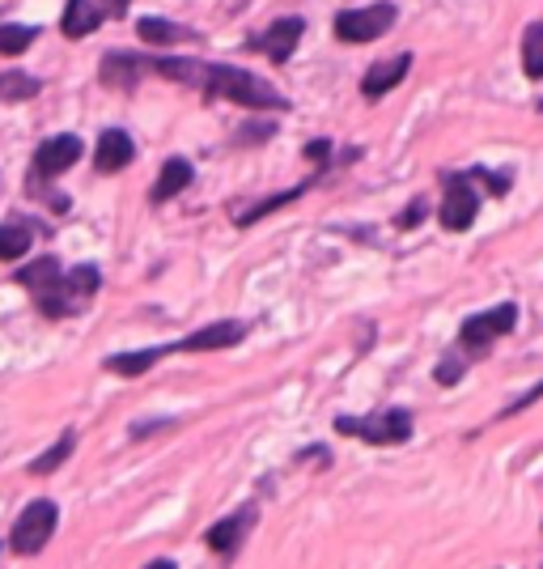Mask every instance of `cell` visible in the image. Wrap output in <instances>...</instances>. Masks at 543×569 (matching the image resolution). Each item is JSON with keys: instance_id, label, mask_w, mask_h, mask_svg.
<instances>
[{"instance_id": "5", "label": "cell", "mask_w": 543, "mask_h": 569, "mask_svg": "<svg viewBox=\"0 0 543 569\" xmlns=\"http://www.w3.org/2000/svg\"><path fill=\"white\" fill-rule=\"evenodd\" d=\"M56 501H30L22 510V519H18V527H13V536H9V545H13V552L18 557H34L39 548L51 540V531H56Z\"/></svg>"}, {"instance_id": "10", "label": "cell", "mask_w": 543, "mask_h": 569, "mask_svg": "<svg viewBox=\"0 0 543 569\" xmlns=\"http://www.w3.org/2000/svg\"><path fill=\"white\" fill-rule=\"evenodd\" d=\"M242 336H247V328L234 323V319H225V323H213V328H200V332L183 336L174 349H183V353H213V349H230V345H238Z\"/></svg>"}, {"instance_id": "19", "label": "cell", "mask_w": 543, "mask_h": 569, "mask_svg": "<svg viewBox=\"0 0 543 569\" xmlns=\"http://www.w3.org/2000/svg\"><path fill=\"white\" fill-rule=\"evenodd\" d=\"M522 72L531 81H543V22H531L522 34Z\"/></svg>"}, {"instance_id": "23", "label": "cell", "mask_w": 543, "mask_h": 569, "mask_svg": "<svg viewBox=\"0 0 543 569\" xmlns=\"http://www.w3.org/2000/svg\"><path fill=\"white\" fill-rule=\"evenodd\" d=\"M30 251V230L22 226H0V260H18Z\"/></svg>"}, {"instance_id": "13", "label": "cell", "mask_w": 543, "mask_h": 569, "mask_svg": "<svg viewBox=\"0 0 543 569\" xmlns=\"http://www.w3.org/2000/svg\"><path fill=\"white\" fill-rule=\"evenodd\" d=\"M132 158H137V144H132V137H128V132L111 128V132H102V137H98L94 167L102 170V174H115V170H123Z\"/></svg>"}, {"instance_id": "16", "label": "cell", "mask_w": 543, "mask_h": 569, "mask_svg": "<svg viewBox=\"0 0 543 569\" xmlns=\"http://www.w3.org/2000/svg\"><path fill=\"white\" fill-rule=\"evenodd\" d=\"M137 34H141L144 43H153V48H170V43H183V39H195L188 26L179 22H162V18H141L137 22Z\"/></svg>"}, {"instance_id": "3", "label": "cell", "mask_w": 543, "mask_h": 569, "mask_svg": "<svg viewBox=\"0 0 543 569\" xmlns=\"http://www.w3.org/2000/svg\"><path fill=\"white\" fill-rule=\"evenodd\" d=\"M335 433H349L374 447H400L412 438V412L403 408H382L374 417H335Z\"/></svg>"}, {"instance_id": "1", "label": "cell", "mask_w": 543, "mask_h": 569, "mask_svg": "<svg viewBox=\"0 0 543 569\" xmlns=\"http://www.w3.org/2000/svg\"><path fill=\"white\" fill-rule=\"evenodd\" d=\"M204 98H230L238 107L251 111H289L281 90H272L268 81L251 77L247 69H225V64H204V81H200Z\"/></svg>"}, {"instance_id": "12", "label": "cell", "mask_w": 543, "mask_h": 569, "mask_svg": "<svg viewBox=\"0 0 543 569\" xmlns=\"http://www.w3.org/2000/svg\"><path fill=\"white\" fill-rule=\"evenodd\" d=\"M408 69H412V56H408V51H403V56H395V60H382V64H374V69L365 72L361 94L370 98V102H374V98H382V94H391L403 77H408Z\"/></svg>"}, {"instance_id": "22", "label": "cell", "mask_w": 543, "mask_h": 569, "mask_svg": "<svg viewBox=\"0 0 543 569\" xmlns=\"http://www.w3.org/2000/svg\"><path fill=\"white\" fill-rule=\"evenodd\" d=\"M306 188H293V191H281V196H268V200H260L255 209H247V213H238V226H255L260 217H268V213H276V209H284L289 200H298Z\"/></svg>"}, {"instance_id": "17", "label": "cell", "mask_w": 543, "mask_h": 569, "mask_svg": "<svg viewBox=\"0 0 543 569\" xmlns=\"http://www.w3.org/2000/svg\"><path fill=\"white\" fill-rule=\"evenodd\" d=\"M170 353V349H141V353H115L107 357V370L111 375H119V379H137V375H144L149 366H158L162 357Z\"/></svg>"}, {"instance_id": "6", "label": "cell", "mask_w": 543, "mask_h": 569, "mask_svg": "<svg viewBox=\"0 0 543 569\" xmlns=\"http://www.w3.org/2000/svg\"><path fill=\"white\" fill-rule=\"evenodd\" d=\"M514 323H519V307H514V302H501V307L484 310V315H472V319L459 328V340H463L467 349H484V345L501 340L505 332H514Z\"/></svg>"}, {"instance_id": "11", "label": "cell", "mask_w": 543, "mask_h": 569, "mask_svg": "<svg viewBox=\"0 0 543 569\" xmlns=\"http://www.w3.org/2000/svg\"><path fill=\"white\" fill-rule=\"evenodd\" d=\"M251 522H255V510H242V515H230V519H221L209 527V548H213L217 557H234L242 540H247V531H251Z\"/></svg>"}, {"instance_id": "7", "label": "cell", "mask_w": 543, "mask_h": 569, "mask_svg": "<svg viewBox=\"0 0 543 569\" xmlns=\"http://www.w3.org/2000/svg\"><path fill=\"white\" fill-rule=\"evenodd\" d=\"M480 213V196L472 188V174H446V200H442V226L467 230Z\"/></svg>"}, {"instance_id": "27", "label": "cell", "mask_w": 543, "mask_h": 569, "mask_svg": "<svg viewBox=\"0 0 543 569\" xmlns=\"http://www.w3.org/2000/svg\"><path fill=\"white\" fill-rule=\"evenodd\" d=\"M107 13H111V18H123V13H128V0H111Z\"/></svg>"}, {"instance_id": "26", "label": "cell", "mask_w": 543, "mask_h": 569, "mask_svg": "<svg viewBox=\"0 0 543 569\" xmlns=\"http://www.w3.org/2000/svg\"><path fill=\"white\" fill-rule=\"evenodd\" d=\"M328 153H331V144H328V141H314V144H310V149H306V158H310V162H323Z\"/></svg>"}, {"instance_id": "21", "label": "cell", "mask_w": 543, "mask_h": 569, "mask_svg": "<svg viewBox=\"0 0 543 569\" xmlns=\"http://www.w3.org/2000/svg\"><path fill=\"white\" fill-rule=\"evenodd\" d=\"M34 26H0V56H22L34 43Z\"/></svg>"}, {"instance_id": "25", "label": "cell", "mask_w": 543, "mask_h": 569, "mask_svg": "<svg viewBox=\"0 0 543 569\" xmlns=\"http://www.w3.org/2000/svg\"><path fill=\"white\" fill-rule=\"evenodd\" d=\"M421 217H425V200H416V204H412V209H408V213L400 217V226H403V230H408V226H416Z\"/></svg>"}, {"instance_id": "14", "label": "cell", "mask_w": 543, "mask_h": 569, "mask_svg": "<svg viewBox=\"0 0 543 569\" xmlns=\"http://www.w3.org/2000/svg\"><path fill=\"white\" fill-rule=\"evenodd\" d=\"M102 18H107V9L98 0H69V9L60 18V30L69 39H86V34H94L98 26H102Z\"/></svg>"}, {"instance_id": "8", "label": "cell", "mask_w": 543, "mask_h": 569, "mask_svg": "<svg viewBox=\"0 0 543 569\" xmlns=\"http://www.w3.org/2000/svg\"><path fill=\"white\" fill-rule=\"evenodd\" d=\"M77 158H81V137H72V132L51 137V141H43L34 149V174H30V179H56V174H64Z\"/></svg>"}, {"instance_id": "20", "label": "cell", "mask_w": 543, "mask_h": 569, "mask_svg": "<svg viewBox=\"0 0 543 569\" xmlns=\"http://www.w3.org/2000/svg\"><path fill=\"white\" fill-rule=\"evenodd\" d=\"M72 447H77V433H60V438H56V447H51L48 455H39V459H34V463H30V476H48V472H56V468H60V463H64V459H69L72 455Z\"/></svg>"}, {"instance_id": "4", "label": "cell", "mask_w": 543, "mask_h": 569, "mask_svg": "<svg viewBox=\"0 0 543 569\" xmlns=\"http://www.w3.org/2000/svg\"><path fill=\"white\" fill-rule=\"evenodd\" d=\"M395 4L391 0H382V4H370V9H344V13H335V34L344 39V43H374L382 39L391 26H395Z\"/></svg>"}, {"instance_id": "9", "label": "cell", "mask_w": 543, "mask_h": 569, "mask_svg": "<svg viewBox=\"0 0 543 569\" xmlns=\"http://www.w3.org/2000/svg\"><path fill=\"white\" fill-rule=\"evenodd\" d=\"M302 34H306V22H302V18H281V22H272L263 30V39H255V48H260L272 64H284V60L293 56Z\"/></svg>"}, {"instance_id": "15", "label": "cell", "mask_w": 543, "mask_h": 569, "mask_svg": "<svg viewBox=\"0 0 543 569\" xmlns=\"http://www.w3.org/2000/svg\"><path fill=\"white\" fill-rule=\"evenodd\" d=\"M188 183H191V162L188 158H170V162L162 167V174H158L153 191H149V200H153V204H165L170 196H179Z\"/></svg>"}, {"instance_id": "24", "label": "cell", "mask_w": 543, "mask_h": 569, "mask_svg": "<svg viewBox=\"0 0 543 569\" xmlns=\"http://www.w3.org/2000/svg\"><path fill=\"white\" fill-rule=\"evenodd\" d=\"M459 379H463V361H459V366H454V361H442V366H438V382H442V387H454Z\"/></svg>"}, {"instance_id": "2", "label": "cell", "mask_w": 543, "mask_h": 569, "mask_svg": "<svg viewBox=\"0 0 543 569\" xmlns=\"http://www.w3.org/2000/svg\"><path fill=\"white\" fill-rule=\"evenodd\" d=\"M98 293V268L94 263H81V268H72V272H60L48 289H39L34 298H39V310L48 315V319H64V315H81V310L90 307V298Z\"/></svg>"}, {"instance_id": "18", "label": "cell", "mask_w": 543, "mask_h": 569, "mask_svg": "<svg viewBox=\"0 0 543 569\" xmlns=\"http://www.w3.org/2000/svg\"><path fill=\"white\" fill-rule=\"evenodd\" d=\"M43 81L30 77L22 69H4L0 72V102H26V98H39Z\"/></svg>"}]
</instances>
